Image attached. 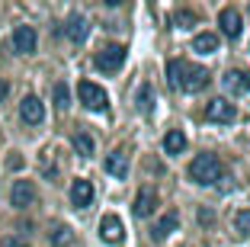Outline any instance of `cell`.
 <instances>
[{
	"instance_id": "4fadbf2b",
	"label": "cell",
	"mask_w": 250,
	"mask_h": 247,
	"mask_svg": "<svg viewBox=\"0 0 250 247\" xmlns=\"http://www.w3.org/2000/svg\"><path fill=\"white\" fill-rule=\"evenodd\" d=\"M100 238H103L106 244H119V241L125 238V231H122V222H119L116 215H106L103 222H100Z\"/></svg>"
},
{
	"instance_id": "8992f818",
	"label": "cell",
	"mask_w": 250,
	"mask_h": 247,
	"mask_svg": "<svg viewBox=\"0 0 250 247\" xmlns=\"http://www.w3.org/2000/svg\"><path fill=\"white\" fill-rule=\"evenodd\" d=\"M206 119L208 122H234L237 119V109H234V103H228V100H208V106H206Z\"/></svg>"
},
{
	"instance_id": "d6986e66",
	"label": "cell",
	"mask_w": 250,
	"mask_h": 247,
	"mask_svg": "<svg viewBox=\"0 0 250 247\" xmlns=\"http://www.w3.org/2000/svg\"><path fill=\"white\" fill-rule=\"evenodd\" d=\"M183 148H186V135L180 129H170L167 138H164V151H167V154H180Z\"/></svg>"
},
{
	"instance_id": "484cf974",
	"label": "cell",
	"mask_w": 250,
	"mask_h": 247,
	"mask_svg": "<svg viewBox=\"0 0 250 247\" xmlns=\"http://www.w3.org/2000/svg\"><path fill=\"white\" fill-rule=\"evenodd\" d=\"M7 93H10V84H7V80H0V103L7 100Z\"/></svg>"
},
{
	"instance_id": "277c9868",
	"label": "cell",
	"mask_w": 250,
	"mask_h": 247,
	"mask_svg": "<svg viewBox=\"0 0 250 247\" xmlns=\"http://www.w3.org/2000/svg\"><path fill=\"white\" fill-rule=\"evenodd\" d=\"M122 65H125V48L122 45H106V48L96 51V67H100V71L116 74Z\"/></svg>"
},
{
	"instance_id": "d4e9b609",
	"label": "cell",
	"mask_w": 250,
	"mask_h": 247,
	"mask_svg": "<svg viewBox=\"0 0 250 247\" xmlns=\"http://www.w3.org/2000/svg\"><path fill=\"white\" fill-rule=\"evenodd\" d=\"M0 247H29V244H26L22 238H3V241H0Z\"/></svg>"
},
{
	"instance_id": "8fae6325",
	"label": "cell",
	"mask_w": 250,
	"mask_h": 247,
	"mask_svg": "<svg viewBox=\"0 0 250 247\" xmlns=\"http://www.w3.org/2000/svg\"><path fill=\"white\" fill-rule=\"evenodd\" d=\"M71 202L77 205V209H87V205L93 202V183L90 180H74L71 183Z\"/></svg>"
},
{
	"instance_id": "e0dca14e",
	"label": "cell",
	"mask_w": 250,
	"mask_h": 247,
	"mask_svg": "<svg viewBox=\"0 0 250 247\" xmlns=\"http://www.w3.org/2000/svg\"><path fill=\"white\" fill-rule=\"evenodd\" d=\"M135 106H138L141 112H145V116L151 112V109H154V87H151L147 80L138 87V93H135Z\"/></svg>"
},
{
	"instance_id": "6da1fadb",
	"label": "cell",
	"mask_w": 250,
	"mask_h": 247,
	"mask_svg": "<svg viewBox=\"0 0 250 247\" xmlns=\"http://www.w3.org/2000/svg\"><path fill=\"white\" fill-rule=\"evenodd\" d=\"M167 77H170L173 87L189 90V93H199V90L208 87V71L206 67H192V65H186L183 58H170L167 61Z\"/></svg>"
},
{
	"instance_id": "5bb4252c",
	"label": "cell",
	"mask_w": 250,
	"mask_h": 247,
	"mask_svg": "<svg viewBox=\"0 0 250 247\" xmlns=\"http://www.w3.org/2000/svg\"><path fill=\"white\" fill-rule=\"evenodd\" d=\"M64 36L71 39V42H83V39L90 36V22L83 20V16H77V13H74L71 20L64 22Z\"/></svg>"
},
{
	"instance_id": "ba28073f",
	"label": "cell",
	"mask_w": 250,
	"mask_h": 247,
	"mask_svg": "<svg viewBox=\"0 0 250 247\" xmlns=\"http://www.w3.org/2000/svg\"><path fill=\"white\" fill-rule=\"evenodd\" d=\"M10 202H13L16 209H29V205L36 202V186H32V180H16L13 189H10Z\"/></svg>"
},
{
	"instance_id": "7402d4cb",
	"label": "cell",
	"mask_w": 250,
	"mask_h": 247,
	"mask_svg": "<svg viewBox=\"0 0 250 247\" xmlns=\"http://www.w3.org/2000/svg\"><path fill=\"white\" fill-rule=\"evenodd\" d=\"M55 106H58V109H67V106H71V93H67L64 84H55Z\"/></svg>"
},
{
	"instance_id": "ac0fdd59",
	"label": "cell",
	"mask_w": 250,
	"mask_h": 247,
	"mask_svg": "<svg viewBox=\"0 0 250 247\" xmlns=\"http://www.w3.org/2000/svg\"><path fill=\"white\" fill-rule=\"evenodd\" d=\"M192 51H199V55H212V51H218V39H215L212 32H199V36L192 39Z\"/></svg>"
},
{
	"instance_id": "603a6c76",
	"label": "cell",
	"mask_w": 250,
	"mask_h": 247,
	"mask_svg": "<svg viewBox=\"0 0 250 247\" xmlns=\"http://www.w3.org/2000/svg\"><path fill=\"white\" fill-rule=\"evenodd\" d=\"M234 225H237V234H244V238H250V209L237 212V218H234Z\"/></svg>"
},
{
	"instance_id": "44dd1931",
	"label": "cell",
	"mask_w": 250,
	"mask_h": 247,
	"mask_svg": "<svg viewBox=\"0 0 250 247\" xmlns=\"http://www.w3.org/2000/svg\"><path fill=\"white\" fill-rule=\"evenodd\" d=\"M48 241H52L55 247H67L74 241V234H71V228H67V225H55L52 231H48Z\"/></svg>"
},
{
	"instance_id": "9c48e42d",
	"label": "cell",
	"mask_w": 250,
	"mask_h": 247,
	"mask_svg": "<svg viewBox=\"0 0 250 247\" xmlns=\"http://www.w3.org/2000/svg\"><path fill=\"white\" fill-rule=\"evenodd\" d=\"M218 26H221V32H225L228 39H237L241 29H244V20H241V13H237L234 7H225L218 13Z\"/></svg>"
},
{
	"instance_id": "7a4b0ae2",
	"label": "cell",
	"mask_w": 250,
	"mask_h": 247,
	"mask_svg": "<svg viewBox=\"0 0 250 247\" xmlns=\"http://www.w3.org/2000/svg\"><path fill=\"white\" fill-rule=\"evenodd\" d=\"M221 174V160L215 157V154H199V157H192L189 164V180L199 183V186H208V183H215Z\"/></svg>"
},
{
	"instance_id": "30bf717a",
	"label": "cell",
	"mask_w": 250,
	"mask_h": 247,
	"mask_svg": "<svg viewBox=\"0 0 250 247\" xmlns=\"http://www.w3.org/2000/svg\"><path fill=\"white\" fill-rule=\"evenodd\" d=\"M20 116H22V122L26 125H39L45 119V106H42V100L39 96H26V100L20 103Z\"/></svg>"
},
{
	"instance_id": "52a82bcc",
	"label": "cell",
	"mask_w": 250,
	"mask_h": 247,
	"mask_svg": "<svg viewBox=\"0 0 250 247\" xmlns=\"http://www.w3.org/2000/svg\"><path fill=\"white\" fill-rule=\"evenodd\" d=\"M36 45H39V36H36L32 26H16V32H13V51L16 55H32Z\"/></svg>"
},
{
	"instance_id": "2e32d148",
	"label": "cell",
	"mask_w": 250,
	"mask_h": 247,
	"mask_svg": "<svg viewBox=\"0 0 250 247\" xmlns=\"http://www.w3.org/2000/svg\"><path fill=\"white\" fill-rule=\"evenodd\" d=\"M106 170H109L112 177H119V180L128 177V154L125 151H112L109 157H106Z\"/></svg>"
},
{
	"instance_id": "ffe728a7",
	"label": "cell",
	"mask_w": 250,
	"mask_h": 247,
	"mask_svg": "<svg viewBox=\"0 0 250 247\" xmlns=\"http://www.w3.org/2000/svg\"><path fill=\"white\" fill-rule=\"evenodd\" d=\"M93 148H96V141L90 138L87 132H77V135H74V151L81 154V157H90V154H93Z\"/></svg>"
},
{
	"instance_id": "7c38bea8",
	"label": "cell",
	"mask_w": 250,
	"mask_h": 247,
	"mask_svg": "<svg viewBox=\"0 0 250 247\" xmlns=\"http://www.w3.org/2000/svg\"><path fill=\"white\" fill-rule=\"evenodd\" d=\"M225 87L231 93H250V71H241V67H231L225 74Z\"/></svg>"
},
{
	"instance_id": "9a60e30c",
	"label": "cell",
	"mask_w": 250,
	"mask_h": 247,
	"mask_svg": "<svg viewBox=\"0 0 250 247\" xmlns=\"http://www.w3.org/2000/svg\"><path fill=\"white\" fill-rule=\"evenodd\" d=\"M177 228H180V212H173V209H170L167 215H164L161 222L154 225V241H164L167 234H173V231H177Z\"/></svg>"
},
{
	"instance_id": "5b68a950",
	"label": "cell",
	"mask_w": 250,
	"mask_h": 247,
	"mask_svg": "<svg viewBox=\"0 0 250 247\" xmlns=\"http://www.w3.org/2000/svg\"><path fill=\"white\" fill-rule=\"evenodd\" d=\"M157 205H161V199H157V189L154 186H141L138 189V196H135V215L138 218H147V215H154Z\"/></svg>"
},
{
	"instance_id": "3957f363",
	"label": "cell",
	"mask_w": 250,
	"mask_h": 247,
	"mask_svg": "<svg viewBox=\"0 0 250 247\" xmlns=\"http://www.w3.org/2000/svg\"><path fill=\"white\" fill-rule=\"evenodd\" d=\"M77 96H81V103L87 109H93V112H103V109L109 106L106 90L100 87V84H93V80H81V84H77Z\"/></svg>"
},
{
	"instance_id": "cb8c5ba5",
	"label": "cell",
	"mask_w": 250,
	"mask_h": 247,
	"mask_svg": "<svg viewBox=\"0 0 250 247\" xmlns=\"http://www.w3.org/2000/svg\"><path fill=\"white\" fill-rule=\"evenodd\" d=\"M173 22H177L180 29H192V22H196V13H192V10H180V13L173 16Z\"/></svg>"
}]
</instances>
